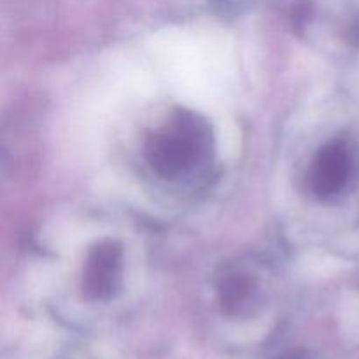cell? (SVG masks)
<instances>
[{
    "label": "cell",
    "mask_w": 359,
    "mask_h": 359,
    "mask_svg": "<svg viewBox=\"0 0 359 359\" xmlns=\"http://www.w3.org/2000/svg\"><path fill=\"white\" fill-rule=\"evenodd\" d=\"M251 283L242 276H230L221 286V304L226 312H237L251 297Z\"/></svg>",
    "instance_id": "277c9868"
},
{
    "label": "cell",
    "mask_w": 359,
    "mask_h": 359,
    "mask_svg": "<svg viewBox=\"0 0 359 359\" xmlns=\"http://www.w3.org/2000/svg\"><path fill=\"white\" fill-rule=\"evenodd\" d=\"M205 121L189 111H179L163 128L147 139L146 158L161 177H177L188 170L209 146Z\"/></svg>",
    "instance_id": "6da1fadb"
},
{
    "label": "cell",
    "mask_w": 359,
    "mask_h": 359,
    "mask_svg": "<svg viewBox=\"0 0 359 359\" xmlns=\"http://www.w3.org/2000/svg\"><path fill=\"white\" fill-rule=\"evenodd\" d=\"M356 170V154L346 140L326 144L311 168V188L321 200H328L347 188Z\"/></svg>",
    "instance_id": "7a4b0ae2"
},
{
    "label": "cell",
    "mask_w": 359,
    "mask_h": 359,
    "mask_svg": "<svg viewBox=\"0 0 359 359\" xmlns=\"http://www.w3.org/2000/svg\"><path fill=\"white\" fill-rule=\"evenodd\" d=\"M121 276V249L114 242H100L90 251L83 272V291L90 300L112 297Z\"/></svg>",
    "instance_id": "3957f363"
}]
</instances>
